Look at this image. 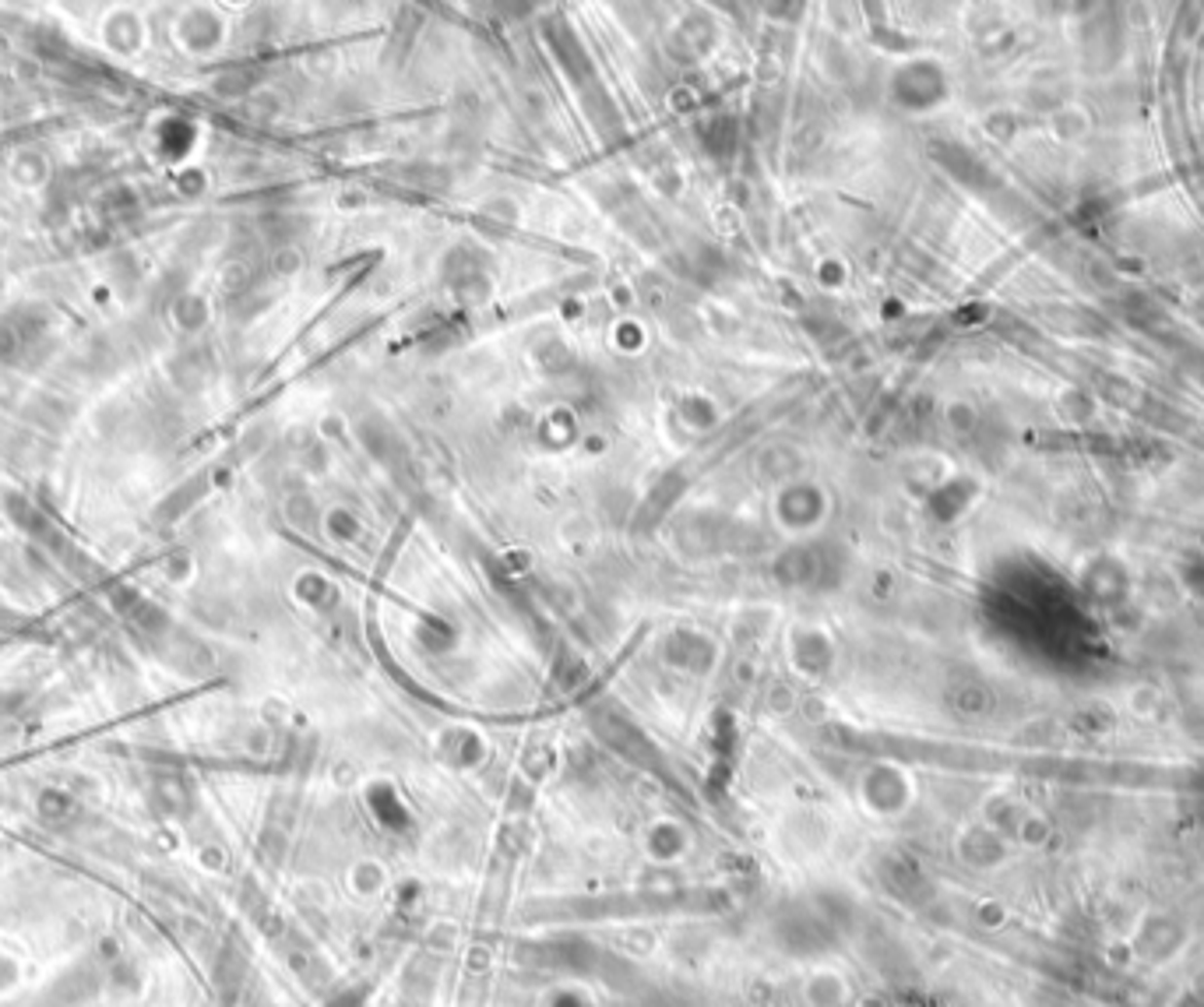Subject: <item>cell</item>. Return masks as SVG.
<instances>
[{
  "label": "cell",
  "instance_id": "3957f363",
  "mask_svg": "<svg viewBox=\"0 0 1204 1007\" xmlns=\"http://www.w3.org/2000/svg\"><path fill=\"white\" fill-rule=\"evenodd\" d=\"M395 884V874L381 856H356L346 867V891L352 895V902H359L363 909L384 902L387 891Z\"/></svg>",
  "mask_w": 1204,
  "mask_h": 1007
},
{
  "label": "cell",
  "instance_id": "7a4b0ae2",
  "mask_svg": "<svg viewBox=\"0 0 1204 1007\" xmlns=\"http://www.w3.org/2000/svg\"><path fill=\"white\" fill-rule=\"evenodd\" d=\"M796 997L803 1007H853L856 989L853 980L838 965H810L800 976Z\"/></svg>",
  "mask_w": 1204,
  "mask_h": 1007
},
{
  "label": "cell",
  "instance_id": "277c9868",
  "mask_svg": "<svg viewBox=\"0 0 1204 1007\" xmlns=\"http://www.w3.org/2000/svg\"><path fill=\"white\" fill-rule=\"evenodd\" d=\"M532 1007H602V997H599L596 987H589L585 980L564 976V980H553V983H546V987H539Z\"/></svg>",
  "mask_w": 1204,
  "mask_h": 1007
},
{
  "label": "cell",
  "instance_id": "6da1fadb",
  "mask_svg": "<svg viewBox=\"0 0 1204 1007\" xmlns=\"http://www.w3.org/2000/svg\"><path fill=\"white\" fill-rule=\"evenodd\" d=\"M694 832H690V824L680 821V817H670V813H662V817H652V821L644 824L641 835H638V849H641L644 863L655 870H676L690 860V852H694Z\"/></svg>",
  "mask_w": 1204,
  "mask_h": 1007
}]
</instances>
